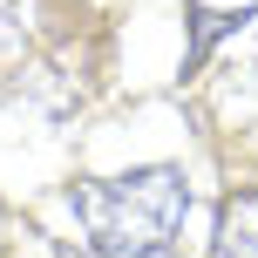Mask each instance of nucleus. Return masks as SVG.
I'll return each mask as SVG.
<instances>
[{
	"label": "nucleus",
	"instance_id": "nucleus-1",
	"mask_svg": "<svg viewBox=\"0 0 258 258\" xmlns=\"http://www.w3.org/2000/svg\"><path fill=\"white\" fill-rule=\"evenodd\" d=\"M68 211H75V224L89 231V245L102 258H156L183 231L190 183H183V170L150 163V170L75 183V190H68Z\"/></svg>",
	"mask_w": 258,
	"mask_h": 258
},
{
	"label": "nucleus",
	"instance_id": "nucleus-2",
	"mask_svg": "<svg viewBox=\"0 0 258 258\" xmlns=\"http://www.w3.org/2000/svg\"><path fill=\"white\" fill-rule=\"evenodd\" d=\"M211 258H258V190H238L231 204H224Z\"/></svg>",
	"mask_w": 258,
	"mask_h": 258
},
{
	"label": "nucleus",
	"instance_id": "nucleus-3",
	"mask_svg": "<svg viewBox=\"0 0 258 258\" xmlns=\"http://www.w3.org/2000/svg\"><path fill=\"white\" fill-rule=\"evenodd\" d=\"M0 258H14V245H7V238H0Z\"/></svg>",
	"mask_w": 258,
	"mask_h": 258
}]
</instances>
